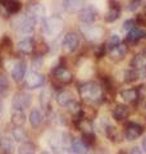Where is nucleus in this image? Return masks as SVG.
Instances as JSON below:
<instances>
[{
  "instance_id": "obj_1",
  "label": "nucleus",
  "mask_w": 146,
  "mask_h": 154,
  "mask_svg": "<svg viewBox=\"0 0 146 154\" xmlns=\"http://www.w3.org/2000/svg\"><path fill=\"white\" fill-rule=\"evenodd\" d=\"M80 95L87 103H97L103 98V89L96 82H86L80 86Z\"/></svg>"
},
{
  "instance_id": "obj_2",
  "label": "nucleus",
  "mask_w": 146,
  "mask_h": 154,
  "mask_svg": "<svg viewBox=\"0 0 146 154\" xmlns=\"http://www.w3.org/2000/svg\"><path fill=\"white\" fill-rule=\"evenodd\" d=\"M63 30V19L60 17L53 16L44 21V32L50 37H55Z\"/></svg>"
},
{
  "instance_id": "obj_3",
  "label": "nucleus",
  "mask_w": 146,
  "mask_h": 154,
  "mask_svg": "<svg viewBox=\"0 0 146 154\" xmlns=\"http://www.w3.org/2000/svg\"><path fill=\"white\" fill-rule=\"evenodd\" d=\"M31 102H32L31 94L26 93V91H19V93L14 95L12 105L14 110H24L31 105Z\"/></svg>"
},
{
  "instance_id": "obj_4",
  "label": "nucleus",
  "mask_w": 146,
  "mask_h": 154,
  "mask_svg": "<svg viewBox=\"0 0 146 154\" xmlns=\"http://www.w3.org/2000/svg\"><path fill=\"white\" fill-rule=\"evenodd\" d=\"M35 23H36L35 18H32L30 14H26V16L22 17L18 21L17 28L22 35H30V33H32L33 30H35Z\"/></svg>"
},
{
  "instance_id": "obj_5",
  "label": "nucleus",
  "mask_w": 146,
  "mask_h": 154,
  "mask_svg": "<svg viewBox=\"0 0 146 154\" xmlns=\"http://www.w3.org/2000/svg\"><path fill=\"white\" fill-rule=\"evenodd\" d=\"M144 132V127L138 123H135V122H131L126 126V131H124V136L127 140L132 141L136 140L137 137L141 136V134Z\"/></svg>"
},
{
  "instance_id": "obj_6",
  "label": "nucleus",
  "mask_w": 146,
  "mask_h": 154,
  "mask_svg": "<svg viewBox=\"0 0 146 154\" xmlns=\"http://www.w3.org/2000/svg\"><path fill=\"white\" fill-rule=\"evenodd\" d=\"M27 14H30L32 18H35V21H42L45 19V7L40 3H32L27 9Z\"/></svg>"
},
{
  "instance_id": "obj_7",
  "label": "nucleus",
  "mask_w": 146,
  "mask_h": 154,
  "mask_svg": "<svg viewBox=\"0 0 146 154\" xmlns=\"http://www.w3.org/2000/svg\"><path fill=\"white\" fill-rule=\"evenodd\" d=\"M78 36L76 35V33H67L64 36V40H63V49H64L67 53H72L77 49V46H78Z\"/></svg>"
},
{
  "instance_id": "obj_8",
  "label": "nucleus",
  "mask_w": 146,
  "mask_h": 154,
  "mask_svg": "<svg viewBox=\"0 0 146 154\" xmlns=\"http://www.w3.org/2000/svg\"><path fill=\"white\" fill-rule=\"evenodd\" d=\"M54 77L56 81H59L60 84H69L73 80V75L71 73L69 69H67L65 67H56L54 71Z\"/></svg>"
},
{
  "instance_id": "obj_9",
  "label": "nucleus",
  "mask_w": 146,
  "mask_h": 154,
  "mask_svg": "<svg viewBox=\"0 0 146 154\" xmlns=\"http://www.w3.org/2000/svg\"><path fill=\"white\" fill-rule=\"evenodd\" d=\"M44 84H45V77L41 73H38V72H31V73L26 77V85L30 89L40 88Z\"/></svg>"
},
{
  "instance_id": "obj_10",
  "label": "nucleus",
  "mask_w": 146,
  "mask_h": 154,
  "mask_svg": "<svg viewBox=\"0 0 146 154\" xmlns=\"http://www.w3.org/2000/svg\"><path fill=\"white\" fill-rule=\"evenodd\" d=\"M26 71H27V64L24 60H18L16 64L13 66V69H12V77L14 81H22L24 79V75H26Z\"/></svg>"
},
{
  "instance_id": "obj_11",
  "label": "nucleus",
  "mask_w": 146,
  "mask_h": 154,
  "mask_svg": "<svg viewBox=\"0 0 146 154\" xmlns=\"http://www.w3.org/2000/svg\"><path fill=\"white\" fill-rule=\"evenodd\" d=\"M78 18L81 22L86 23V25H90L95 21L96 18V11L94 7H86V8H82L80 11V14H78Z\"/></svg>"
},
{
  "instance_id": "obj_12",
  "label": "nucleus",
  "mask_w": 146,
  "mask_h": 154,
  "mask_svg": "<svg viewBox=\"0 0 146 154\" xmlns=\"http://www.w3.org/2000/svg\"><path fill=\"white\" fill-rule=\"evenodd\" d=\"M85 5V0H63V8L69 13L80 12Z\"/></svg>"
},
{
  "instance_id": "obj_13",
  "label": "nucleus",
  "mask_w": 146,
  "mask_h": 154,
  "mask_svg": "<svg viewBox=\"0 0 146 154\" xmlns=\"http://www.w3.org/2000/svg\"><path fill=\"white\" fill-rule=\"evenodd\" d=\"M82 32H84V35L89 38V40H92V41L101 37V33H103V31H101L100 28L90 26V25H87V26H85L84 28H82Z\"/></svg>"
},
{
  "instance_id": "obj_14",
  "label": "nucleus",
  "mask_w": 146,
  "mask_h": 154,
  "mask_svg": "<svg viewBox=\"0 0 146 154\" xmlns=\"http://www.w3.org/2000/svg\"><path fill=\"white\" fill-rule=\"evenodd\" d=\"M18 49L19 51H22L23 54H31V53L35 50V42L31 37H27V38H23L18 42Z\"/></svg>"
},
{
  "instance_id": "obj_15",
  "label": "nucleus",
  "mask_w": 146,
  "mask_h": 154,
  "mask_svg": "<svg viewBox=\"0 0 146 154\" xmlns=\"http://www.w3.org/2000/svg\"><path fill=\"white\" fill-rule=\"evenodd\" d=\"M126 54H127V46H126L124 44H119L118 46H115L114 49L110 50V58L114 62L122 60L126 57Z\"/></svg>"
},
{
  "instance_id": "obj_16",
  "label": "nucleus",
  "mask_w": 146,
  "mask_h": 154,
  "mask_svg": "<svg viewBox=\"0 0 146 154\" xmlns=\"http://www.w3.org/2000/svg\"><path fill=\"white\" fill-rule=\"evenodd\" d=\"M129 114V108L127 105H123V104H119L117 105L113 110V117L117 119V121H123L128 117Z\"/></svg>"
},
{
  "instance_id": "obj_17",
  "label": "nucleus",
  "mask_w": 146,
  "mask_h": 154,
  "mask_svg": "<svg viewBox=\"0 0 146 154\" xmlns=\"http://www.w3.org/2000/svg\"><path fill=\"white\" fill-rule=\"evenodd\" d=\"M120 96L126 103H136L138 99V91L137 89H127L122 91Z\"/></svg>"
},
{
  "instance_id": "obj_18",
  "label": "nucleus",
  "mask_w": 146,
  "mask_h": 154,
  "mask_svg": "<svg viewBox=\"0 0 146 154\" xmlns=\"http://www.w3.org/2000/svg\"><path fill=\"white\" fill-rule=\"evenodd\" d=\"M71 149L75 154H86L87 152V145L81 139H75L71 143Z\"/></svg>"
},
{
  "instance_id": "obj_19",
  "label": "nucleus",
  "mask_w": 146,
  "mask_h": 154,
  "mask_svg": "<svg viewBox=\"0 0 146 154\" xmlns=\"http://www.w3.org/2000/svg\"><path fill=\"white\" fill-rule=\"evenodd\" d=\"M132 67L135 69H144L146 67V51H141L136 54L132 59Z\"/></svg>"
},
{
  "instance_id": "obj_20",
  "label": "nucleus",
  "mask_w": 146,
  "mask_h": 154,
  "mask_svg": "<svg viewBox=\"0 0 146 154\" xmlns=\"http://www.w3.org/2000/svg\"><path fill=\"white\" fill-rule=\"evenodd\" d=\"M44 121V114L40 109H32L30 113V122L32 127H38Z\"/></svg>"
},
{
  "instance_id": "obj_21",
  "label": "nucleus",
  "mask_w": 146,
  "mask_h": 154,
  "mask_svg": "<svg viewBox=\"0 0 146 154\" xmlns=\"http://www.w3.org/2000/svg\"><path fill=\"white\" fill-rule=\"evenodd\" d=\"M144 37H146V32L145 31L133 28V30H131L128 32V36H127V38H126V41L133 44V42H137L138 40H141V38H144Z\"/></svg>"
},
{
  "instance_id": "obj_22",
  "label": "nucleus",
  "mask_w": 146,
  "mask_h": 154,
  "mask_svg": "<svg viewBox=\"0 0 146 154\" xmlns=\"http://www.w3.org/2000/svg\"><path fill=\"white\" fill-rule=\"evenodd\" d=\"M56 102L59 103L60 105H63V107H67L71 102H73V96H72V94L69 93V91L63 90V91H59V93H58Z\"/></svg>"
},
{
  "instance_id": "obj_23",
  "label": "nucleus",
  "mask_w": 146,
  "mask_h": 154,
  "mask_svg": "<svg viewBox=\"0 0 146 154\" xmlns=\"http://www.w3.org/2000/svg\"><path fill=\"white\" fill-rule=\"evenodd\" d=\"M12 122L16 125L17 127H22L24 122H26V114L23 110H14L12 114Z\"/></svg>"
},
{
  "instance_id": "obj_24",
  "label": "nucleus",
  "mask_w": 146,
  "mask_h": 154,
  "mask_svg": "<svg viewBox=\"0 0 146 154\" xmlns=\"http://www.w3.org/2000/svg\"><path fill=\"white\" fill-rule=\"evenodd\" d=\"M119 13H120V8L118 4H115V5H111L109 8L108 13L105 14V21L106 22H114L117 18L119 17Z\"/></svg>"
},
{
  "instance_id": "obj_25",
  "label": "nucleus",
  "mask_w": 146,
  "mask_h": 154,
  "mask_svg": "<svg viewBox=\"0 0 146 154\" xmlns=\"http://www.w3.org/2000/svg\"><path fill=\"white\" fill-rule=\"evenodd\" d=\"M4 4L9 14H16L21 11V3L18 0H4Z\"/></svg>"
},
{
  "instance_id": "obj_26",
  "label": "nucleus",
  "mask_w": 146,
  "mask_h": 154,
  "mask_svg": "<svg viewBox=\"0 0 146 154\" xmlns=\"http://www.w3.org/2000/svg\"><path fill=\"white\" fill-rule=\"evenodd\" d=\"M76 123H77V127H78L84 134H94V131H92V125L89 119L81 118L78 121H76Z\"/></svg>"
},
{
  "instance_id": "obj_27",
  "label": "nucleus",
  "mask_w": 146,
  "mask_h": 154,
  "mask_svg": "<svg viewBox=\"0 0 146 154\" xmlns=\"http://www.w3.org/2000/svg\"><path fill=\"white\" fill-rule=\"evenodd\" d=\"M0 146H2V150L4 154H13L14 153V143L11 137H4Z\"/></svg>"
},
{
  "instance_id": "obj_28",
  "label": "nucleus",
  "mask_w": 146,
  "mask_h": 154,
  "mask_svg": "<svg viewBox=\"0 0 146 154\" xmlns=\"http://www.w3.org/2000/svg\"><path fill=\"white\" fill-rule=\"evenodd\" d=\"M50 100H51L50 90H49V89L42 90V93L40 94V103L42 105V108L49 109V107H50Z\"/></svg>"
},
{
  "instance_id": "obj_29",
  "label": "nucleus",
  "mask_w": 146,
  "mask_h": 154,
  "mask_svg": "<svg viewBox=\"0 0 146 154\" xmlns=\"http://www.w3.org/2000/svg\"><path fill=\"white\" fill-rule=\"evenodd\" d=\"M9 91V81L4 73H0V95H7Z\"/></svg>"
},
{
  "instance_id": "obj_30",
  "label": "nucleus",
  "mask_w": 146,
  "mask_h": 154,
  "mask_svg": "<svg viewBox=\"0 0 146 154\" xmlns=\"http://www.w3.org/2000/svg\"><path fill=\"white\" fill-rule=\"evenodd\" d=\"M49 144H50V146L54 149V152H58V150H59V148L63 145V144H62V139L58 136V135H53V136L49 139Z\"/></svg>"
},
{
  "instance_id": "obj_31",
  "label": "nucleus",
  "mask_w": 146,
  "mask_h": 154,
  "mask_svg": "<svg viewBox=\"0 0 146 154\" xmlns=\"http://www.w3.org/2000/svg\"><path fill=\"white\" fill-rule=\"evenodd\" d=\"M106 135L110 140L117 141V139L119 137V132H118V128L114 127V126H108L106 127Z\"/></svg>"
},
{
  "instance_id": "obj_32",
  "label": "nucleus",
  "mask_w": 146,
  "mask_h": 154,
  "mask_svg": "<svg viewBox=\"0 0 146 154\" xmlns=\"http://www.w3.org/2000/svg\"><path fill=\"white\" fill-rule=\"evenodd\" d=\"M19 154H35V146L31 143H24L19 149Z\"/></svg>"
},
{
  "instance_id": "obj_33",
  "label": "nucleus",
  "mask_w": 146,
  "mask_h": 154,
  "mask_svg": "<svg viewBox=\"0 0 146 154\" xmlns=\"http://www.w3.org/2000/svg\"><path fill=\"white\" fill-rule=\"evenodd\" d=\"M12 134H13V139H14V140H17V141H22V140H24V137H26V135H24V131H23L21 127L14 128Z\"/></svg>"
},
{
  "instance_id": "obj_34",
  "label": "nucleus",
  "mask_w": 146,
  "mask_h": 154,
  "mask_svg": "<svg viewBox=\"0 0 146 154\" xmlns=\"http://www.w3.org/2000/svg\"><path fill=\"white\" fill-rule=\"evenodd\" d=\"M120 44V38L118 35H111L110 38H109V41H108V48H109V50L111 49H114L115 46H118Z\"/></svg>"
},
{
  "instance_id": "obj_35",
  "label": "nucleus",
  "mask_w": 146,
  "mask_h": 154,
  "mask_svg": "<svg viewBox=\"0 0 146 154\" xmlns=\"http://www.w3.org/2000/svg\"><path fill=\"white\" fill-rule=\"evenodd\" d=\"M35 50H36V54L38 57H41L47 51V45L46 44H40L38 46H35Z\"/></svg>"
},
{
  "instance_id": "obj_36",
  "label": "nucleus",
  "mask_w": 146,
  "mask_h": 154,
  "mask_svg": "<svg viewBox=\"0 0 146 154\" xmlns=\"http://www.w3.org/2000/svg\"><path fill=\"white\" fill-rule=\"evenodd\" d=\"M95 141V136L94 134H84V143L86 145H91Z\"/></svg>"
},
{
  "instance_id": "obj_37",
  "label": "nucleus",
  "mask_w": 146,
  "mask_h": 154,
  "mask_svg": "<svg viewBox=\"0 0 146 154\" xmlns=\"http://www.w3.org/2000/svg\"><path fill=\"white\" fill-rule=\"evenodd\" d=\"M123 28L126 31L133 30V28H135V21H133V19H128V21H126L124 25H123Z\"/></svg>"
},
{
  "instance_id": "obj_38",
  "label": "nucleus",
  "mask_w": 146,
  "mask_h": 154,
  "mask_svg": "<svg viewBox=\"0 0 146 154\" xmlns=\"http://www.w3.org/2000/svg\"><path fill=\"white\" fill-rule=\"evenodd\" d=\"M140 4H141V0H132L128 5V11H136Z\"/></svg>"
},
{
  "instance_id": "obj_39",
  "label": "nucleus",
  "mask_w": 146,
  "mask_h": 154,
  "mask_svg": "<svg viewBox=\"0 0 146 154\" xmlns=\"http://www.w3.org/2000/svg\"><path fill=\"white\" fill-rule=\"evenodd\" d=\"M104 53H105V46L104 45H101L100 48H97L96 51H95V54L97 58H100V57H103L104 55Z\"/></svg>"
},
{
  "instance_id": "obj_40",
  "label": "nucleus",
  "mask_w": 146,
  "mask_h": 154,
  "mask_svg": "<svg viewBox=\"0 0 146 154\" xmlns=\"http://www.w3.org/2000/svg\"><path fill=\"white\" fill-rule=\"evenodd\" d=\"M129 154H142V153H141V150H140L138 148H133L132 150H131V153H129Z\"/></svg>"
},
{
  "instance_id": "obj_41",
  "label": "nucleus",
  "mask_w": 146,
  "mask_h": 154,
  "mask_svg": "<svg viewBox=\"0 0 146 154\" xmlns=\"http://www.w3.org/2000/svg\"><path fill=\"white\" fill-rule=\"evenodd\" d=\"M142 149H144L145 153H146V137L144 139V141H142Z\"/></svg>"
},
{
  "instance_id": "obj_42",
  "label": "nucleus",
  "mask_w": 146,
  "mask_h": 154,
  "mask_svg": "<svg viewBox=\"0 0 146 154\" xmlns=\"http://www.w3.org/2000/svg\"><path fill=\"white\" fill-rule=\"evenodd\" d=\"M2 141H3V136H2V134H0V145H2Z\"/></svg>"
},
{
  "instance_id": "obj_43",
  "label": "nucleus",
  "mask_w": 146,
  "mask_h": 154,
  "mask_svg": "<svg viewBox=\"0 0 146 154\" xmlns=\"http://www.w3.org/2000/svg\"><path fill=\"white\" fill-rule=\"evenodd\" d=\"M2 110H3V107H2V102H0V114H2Z\"/></svg>"
},
{
  "instance_id": "obj_44",
  "label": "nucleus",
  "mask_w": 146,
  "mask_h": 154,
  "mask_svg": "<svg viewBox=\"0 0 146 154\" xmlns=\"http://www.w3.org/2000/svg\"><path fill=\"white\" fill-rule=\"evenodd\" d=\"M41 154H50V153H49V152H42Z\"/></svg>"
},
{
  "instance_id": "obj_45",
  "label": "nucleus",
  "mask_w": 146,
  "mask_h": 154,
  "mask_svg": "<svg viewBox=\"0 0 146 154\" xmlns=\"http://www.w3.org/2000/svg\"><path fill=\"white\" fill-rule=\"evenodd\" d=\"M0 64H2V57H0Z\"/></svg>"
},
{
  "instance_id": "obj_46",
  "label": "nucleus",
  "mask_w": 146,
  "mask_h": 154,
  "mask_svg": "<svg viewBox=\"0 0 146 154\" xmlns=\"http://www.w3.org/2000/svg\"><path fill=\"white\" fill-rule=\"evenodd\" d=\"M86 154H90V153H86Z\"/></svg>"
},
{
  "instance_id": "obj_47",
  "label": "nucleus",
  "mask_w": 146,
  "mask_h": 154,
  "mask_svg": "<svg viewBox=\"0 0 146 154\" xmlns=\"http://www.w3.org/2000/svg\"><path fill=\"white\" fill-rule=\"evenodd\" d=\"M145 12H146V8H145Z\"/></svg>"
}]
</instances>
